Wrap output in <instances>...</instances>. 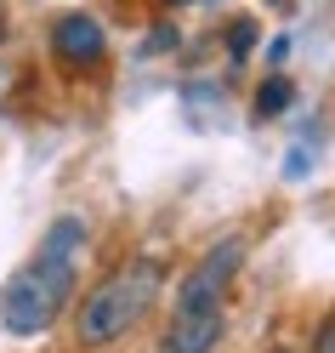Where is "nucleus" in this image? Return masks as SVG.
I'll return each mask as SVG.
<instances>
[{
    "label": "nucleus",
    "mask_w": 335,
    "mask_h": 353,
    "mask_svg": "<svg viewBox=\"0 0 335 353\" xmlns=\"http://www.w3.org/2000/svg\"><path fill=\"white\" fill-rule=\"evenodd\" d=\"M171 46H176V29H171V23L148 34V52H171Z\"/></svg>",
    "instance_id": "9"
},
{
    "label": "nucleus",
    "mask_w": 335,
    "mask_h": 353,
    "mask_svg": "<svg viewBox=\"0 0 335 353\" xmlns=\"http://www.w3.org/2000/svg\"><path fill=\"white\" fill-rule=\"evenodd\" d=\"M312 353H335V314L318 325V336H312Z\"/></svg>",
    "instance_id": "8"
},
{
    "label": "nucleus",
    "mask_w": 335,
    "mask_h": 353,
    "mask_svg": "<svg viewBox=\"0 0 335 353\" xmlns=\"http://www.w3.org/2000/svg\"><path fill=\"white\" fill-rule=\"evenodd\" d=\"M160 285H165V262L160 256H131L108 274L80 307V342L85 347H108L120 342L131 325H142V314L160 302Z\"/></svg>",
    "instance_id": "2"
},
{
    "label": "nucleus",
    "mask_w": 335,
    "mask_h": 353,
    "mask_svg": "<svg viewBox=\"0 0 335 353\" xmlns=\"http://www.w3.org/2000/svg\"><path fill=\"white\" fill-rule=\"evenodd\" d=\"M290 103H296V85H290L284 74L261 80V92H256V120H279V114H284Z\"/></svg>",
    "instance_id": "6"
},
{
    "label": "nucleus",
    "mask_w": 335,
    "mask_h": 353,
    "mask_svg": "<svg viewBox=\"0 0 335 353\" xmlns=\"http://www.w3.org/2000/svg\"><path fill=\"white\" fill-rule=\"evenodd\" d=\"M228 52H233V63H244L256 52V17H233V29H228Z\"/></svg>",
    "instance_id": "7"
},
{
    "label": "nucleus",
    "mask_w": 335,
    "mask_h": 353,
    "mask_svg": "<svg viewBox=\"0 0 335 353\" xmlns=\"http://www.w3.org/2000/svg\"><path fill=\"white\" fill-rule=\"evenodd\" d=\"M85 245V223L80 216H57L40 239V251L6 279V291H0V325H6V336L29 342L40 330H52L57 314L69 307L74 296V256Z\"/></svg>",
    "instance_id": "1"
},
{
    "label": "nucleus",
    "mask_w": 335,
    "mask_h": 353,
    "mask_svg": "<svg viewBox=\"0 0 335 353\" xmlns=\"http://www.w3.org/2000/svg\"><path fill=\"white\" fill-rule=\"evenodd\" d=\"M171 6H193V0H171Z\"/></svg>",
    "instance_id": "10"
},
{
    "label": "nucleus",
    "mask_w": 335,
    "mask_h": 353,
    "mask_svg": "<svg viewBox=\"0 0 335 353\" xmlns=\"http://www.w3.org/2000/svg\"><path fill=\"white\" fill-rule=\"evenodd\" d=\"M273 353H284V347H273Z\"/></svg>",
    "instance_id": "11"
},
{
    "label": "nucleus",
    "mask_w": 335,
    "mask_h": 353,
    "mask_svg": "<svg viewBox=\"0 0 335 353\" xmlns=\"http://www.w3.org/2000/svg\"><path fill=\"white\" fill-rule=\"evenodd\" d=\"M221 336H228L221 307H176V319H171V330H165L160 353H216Z\"/></svg>",
    "instance_id": "5"
},
{
    "label": "nucleus",
    "mask_w": 335,
    "mask_h": 353,
    "mask_svg": "<svg viewBox=\"0 0 335 353\" xmlns=\"http://www.w3.org/2000/svg\"><path fill=\"white\" fill-rule=\"evenodd\" d=\"M239 262H244V239L239 234L216 239V245L188 268V279L176 285V307H221V296H228V285L239 274Z\"/></svg>",
    "instance_id": "3"
},
{
    "label": "nucleus",
    "mask_w": 335,
    "mask_h": 353,
    "mask_svg": "<svg viewBox=\"0 0 335 353\" xmlns=\"http://www.w3.org/2000/svg\"><path fill=\"white\" fill-rule=\"evenodd\" d=\"M52 52L63 69H97L102 52H108V40H102V23L91 12H63L57 23H52Z\"/></svg>",
    "instance_id": "4"
}]
</instances>
